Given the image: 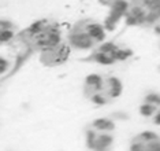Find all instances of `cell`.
<instances>
[{"label": "cell", "mask_w": 160, "mask_h": 151, "mask_svg": "<svg viewBox=\"0 0 160 151\" xmlns=\"http://www.w3.org/2000/svg\"><path fill=\"white\" fill-rule=\"evenodd\" d=\"M101 6L107 7L108 14L105 21L103 22L107 32L114 30L116 25L125 18V13L127 10V0H97Z\"/></svg>", "instance_id": "obj_8"}, {"label": "cell", "mask_w": 160, "mask_h": 151, "mask_svg": "<svg viewBox=\"0 0 160 151\" xmlns=\"http://www.w3.org/2000/svg\"><path fill=\"white\" fill-rule=\"evenodd\" d=\"M132 151H160V135L153 131H142L134 135L129 143Z\"/></svg>", "instance_id": "obj_9"}, {"label": "cell", "mask_w": 160, "mask_h": 151, "mask_svg": "<svg viewBox=\"0 0 160 151\" xmlns=\"http://www.w3.org/2000/svg\"><path fill=\"white\" fill-rule=\"evenodd\" d=\"M133 50L126 46L115 41H107L104 40L99 46L89 51V54L85 58H82L86 63H96L100 66H112L119 62H125L133 57Z\"/></svg>", "instance_id": "obj_6"}, {"label": "cell", "mask_w": 160, "mask_h": 151, "mask_svg": "<svg viewBox=\"0 0 160 151\" xmlns=\"http://www.w3.org/2000/svg\"><path fill=\"white\" fill-rule=\"evenodd\" d=\"M19 30L18 25L11 19L0 18V47L12 43Z\"/></svg>", "instance_id": "obj_11"}, {"label": "cell", "mask_w": 160, "mask_h": 151, "mask_svg": "<svg viewBox=\"0 0 160 151\" xmlns=\"http://www.w3.org/2000/svg\"><path fill=\"white\" fill-rule=\"evenodd\" d=\"M123 19L127 26H153L160 21V0H127Z\"/></svg>", "instance_id": "obj_4"}, {"label": "cell", "mask_w": 160, "mask_h": 151, "mask_svg": "<svg viewBox=\"0 0 160 151\" xmlns=\"http://www.w3.org/2000/svg\"><path fill=\"white\" fill-rule=\"evenodd\" d=\"M8 69H10V62H8V59L0 55V77L4 76L6 73L8 72Z\"/></svg>", "instance_id": "obj_12"}, {"label": "cell", "mask_w": 160, "mask_h": 151, "mask_svg": "<svg viewBox=\"0 0 160 151\" xmlns=\"http://www.w3.org/2000/svg\"><path fill=\"white\" fill-rule=\"evenodd\" d=\"M71 54V47L68 46L66 40H62L55 46H51L48 48L37 52L38 55V62L44 67H59L64 65L68 61Z\"/></svg>", "instance_id": "obj_7"}, {"label": "cell", "mask_w": 160, "mask_h": 151, "mask_svg": "<svg viewBox=\"0 0 160 151\" xmlns=\"http://www.w3.org/2000/svg\"><path fill=\"white\" fill-rule=\"evenodd\" d=\"M123 94V83L119 77L103 73H90L83 78L82 95L94 106L110 105Z\"/></svg>", "instance_id": "obj_2"}, {"label": "cell", "mask_w": 160, "mask_h": 151, "mask_svg": "<svg viewBox=\"0 0 160 151\" xmlns=\"http://www.w3.org/2000/svg\"><path fill=\"white\" fill-rule=\"evenodd\" d=\"M138 113L145 120H149L152 124L160 125V94L149 92L141 102Z\"/></svg>", "instance_id": "obj_10"}, {"label": "cell", "mask_w": 160, "mask_h": 151, "mask_svg": "<svg viewBox=\"0 0 160 151\" xmlns=\"http://www.w3.org/2000/svg\"><path fill=\"white\" fill-rule=\"evenodd\" d=\"M116 124L108 117L93 120L85 128V144L89 150H110L115 143Z\"/></svg>", "instance_id": "obj_5"}, {"label": "cell", "mask_w": 160, "mask_h": 151, "mask_svg": "<svg viewBox=\"0 0 160 151\" xmlns=\"http://www.w3.org/2000/svg\"><path fill=\"white\" fill-rule=\"evenodd\" d=\"M107 37V29L104 24L92 19V18H82L71 25L68 29L66 41L71 50L77 51H90Z\"/></svg>", "instance_id": "obj_3"}, {"label": "cell", "mask_w": 160, "mask_h": 151, "mask_svg": "<svg viewBox=\"0 0 160 151\" xmlns=\"http://www.w3.org/2000/svg\"><path fill=\"white\" fill-rule=\"evenodd\" d=\"M62 26L52 18H40L19 29L14 41L19 43L28 52L37 54L40 51L62 41Z\"/></svg>", "instance_id": "obj_1"}]
</instances>
